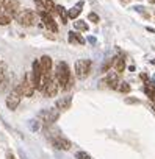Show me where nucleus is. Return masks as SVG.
Returning a JSON list of instances; mask_svg holds the SVG:
<instances>
[{
    "label": "nucleus",
    "mask_w": 155,
    "mask_h": 159,
    "mask_svg": "<svg viewBox=\"0 0 155 159\" xmlns=\"http://www.w3.org/2000/svg\"><path fill=\"white\" fill-rule=\"evenodd\" d=\"M55 78L58 81V86L64 91H67L72 86V78H70V70L69 66L64 61H60L56 64V70H55Z\"/></svg>",
    "instance_id": "1"
},
{
    "label": "nucleus",
    "mask_w": 155,
    "mask_h": 159,
    "mask_svg": "<svg viewBox=\"0 0 155 159\" xmlns=\"http://www.w3.org/2000/svg\"><path fill=\"white\" fill-rule=\"evenodd\" d=\"M19 88H21V92L24 97H31L36 91V84H35V80H33V73L31 72H27L22 78V81L19 83Z\"/></svg>",
    "instance_id": "2"
},
{
    "label": "nucleus",
    "mask_w": 155,
    "mask_h": 159,
    "mask_svg": "<svg viewBox=\"0 0 155 159\" xmlns=\"http://www.w3.org/2000/svg\"><path fill=\"white\" fill-rule=\"evenodd\" d=\"M14 17L24 27H31V25H35L38 22V14L33 10H19V13Z\"/></svg>",
    "instance_id": "3"
},
{
    "label": "nucleus",
    "mask_w": 155,
    "mask_h": 159,
    "mask_svg": "<svg viewBox=\"0 0 155 159\" xmlns=\"http://www.w3.org/2000/svg\"><path fill=\"white\" fill-rule=\"evenodd\" d=\"M60 117V109H55V108H50V109H42L39 114H38V119L46 125V126H50L53 125Z\"/></svg>",
    "instance_id": "4"
},
{
    "label": "nucleus",
    "mask_w": 155,
    "mask_h": 159,
    "mask_svg": "<svg viewBox=\"0 0 155 159\" xmlns=\"http://www.w3.org/2000/svg\"><path fill=\"white\" fill-rule=\"evenodd\" d=\"M91 72V61L90 59H79L75 62V75L79 80H85Z\"/></svg>",
    "instance_id": "5"
},
{
    "label": "nucleus",
    "mask_w": 155,
    "mask_h": 159,
    "mask_svg": "<svg viewBox=\"0 0 155 159\" xmlns=\"http://www.w3.org/2000/svg\"><path fill=\"white\" fill-rule=\"evenodd\" d=\"M24 95H22V92H21V88H19V84L8 94V97H7V108L8 109H11V111H14L17 106H19V103H21V98H22Z\"/></svg>",
    "instance_id": "6"
},
{
    "label": "nucleus",
    "mask_w": 155,
    "mask_h": 159,
    "mask_svg": "<svg viewBox=\"0 0 155 159\" xmlns=\"http://www.w3.org/2000/svg\"><path fill=\"white\" fill-rule=\"evenodd\" d=\"M19 10H21V5H19L17 0H5V3H3V13L5 14L14 17L19 13Z\"/></svg>",
    "instance_id": "7"
},
{
    "label": "nucleus",
    "mask_w": 155,
    "mask_h": 159,
    "mask_svg": "<svg viewBox=\"0 0 155 159\" xmlns=\"http://www.w3.org/2000/svg\"><path fill=\"white\" fill-rule=\"evenodd\" d=\"M58 81H56V78L55 76H52V80L47 83V86L44 88V91H42V94L47 97V98H52V97H55L56 94H58Z\"/></svg>",
    "instance_id": "8"
},
{
    "label": "nucleus",
    "mask_w": 155,
    "mask_h": 159,
    "mask_svg": "<svg viewBox=\"0 0 155 159\" xmlns=\"http://www.w3.org/2000/svg\"><path fill=\"white\" fill-rule=\"evenodd\" d=\"M39 17L42 19L44 25H46L50 31H53V33H56V31H58V25H56V22L53 20V17H52L47 11H39Z\"/></svg>",
    "instance_id": "9"
},
{
    "label": "nucleus",
    "mask_w": 155,
    "mask_h": 159,
    "mask_svg": "<svg viewBox=\"0 0 155 159\" xmlns=\"http://www.w3.org/2000/svg\"><path fill=\"white\" fill-rule=\"evenodd\" d=\"M50 140H52V145L58 150H69L72 147L70 140H67L63 136H53V137H50Z\"/></svg>",
    "instance_id": "10"
},
{
    "label": "nucleus",
    "mask_w": 155,
    "mask_h": 159,
    "mask_svg": "<svg viewBox=\"0 0 155 159\" xmlns=\"http://www.w3.org/2000/svg\"><path fill=\"white\" fill-rule=\"evenodd\" d=\"M100 84H108L110 88L116 89V86H118V72H111V73H108V75L105 76L104 81H100Z\"/></svg>",
    "instance_id": "11"
},
{
    "label": "nucleus",
    "mask_w": 155,
    "mask_h": 159,
    "mask_svg": "<svg viewBox=\"0 0 155 159\" xmlns=\"http://www.w3.org/2000/svg\"><path fill=\"white\" fill-rule=\"evenodd\" d=\"M39 64H41V69L42 72H52V66H53V61L49 55H44L39 58Z\"/></svg>",
    "instance_id": "12"
},
{
    "label": "nucleus",
    "mask_w": 155,
    "mask_h": 159,
    "mask_svg": "<svg viewBox=\"0 0 155 159\" xmlns=\"http://www.w3.org/2000/svg\"><path fill=\"white\" fill-rule=\"evenodd\" d=\"M70 103H72V98L70 97H63V98H60V100H56V109H60V111H66V109H69L70 108Z\"/></svg>",
    "instance_id": "13"
},
{
    "label": "nucleus",
    "mask_w": 155,
    "mask_h": 159,
    "mask_svg": "<svg viewBox=\"0 0 155 159\" xmlns=\"http://www.w3.org/2000/svg\"><path fill=\"white\" fill-rule=\"evenodd\" d=\"M113 69H114V72H118V73L124 72V69H125V61H124V58H121V56L113 58Z\"/></svg>",
    "instance_id": "14"
},
{
    "label": "nucleus",
    "mask_w": 155,
    "mask_h": 159,
    "mask_svg": "<svg viewBox=\"0 0 155 159\" xmlns=\"http://www.w3.org/2000/svg\"><path fill=\"white\" fill-rule=\"evenodd\" d=\"M82 7H83V2H79L74 8H70L67 11V17L69 19H77V17H79V14L82 13Z\"/></svg>",
    "instance_id": "15"
},
{
    "label": "nucleus",
    "mask_w": 155,
    "mask_h": 159,
    "mask_svg": "<svg viewBox=\"0 0 155 159\" xmlns=\"http://www.w3.org/2000/svg\"><path fill=\"white\" fill-rule=\"evenodd\" d=\"M69 42H70V44H79V45H83L86 41L83 39V36H82V34L75 33V31H70V33H69Z\"/></svg>",
    "instance_id": "16"
},
{
    "label": "nucleus",
    "mask_w": 155,
    "mask_h": 159,
    "mask_svg": "<svg viewBox=\"0 0 155 159\" xmlns=\"http://www.w3.org/2000/svg\"><path fill=\"white\" fill-rule=\"evenodd\" d=\"M55 13H58V16L61 17V22L63 24H67V10L64 8V7H61V5H56L55 7Z\"/></svg>",
    "instance_id": "17"
},
{
    "label": "nucleus",
    "mask_w": 155,
    "mask_h": 159,
    "mask_svg": "<svg viewBox=\"0 0 155 159\" xmlns=\"http://www.w3.org/2000/svg\"><path fill=\"white\" fill-rule=\"evenodd\" d=\"M144 94L150 98V102H155V86L150 83H146L144 86Z\"/></svg>",
    "instance_id": "18"
},
{
    "label": "nucleus",
    "mask_w": 155,
    "mask_h": 159,
    "mask_svg": "<svg viewBox=\"0 0 155 159\" xmlns=\"http://www.w3.org/2000/svg\"><path fill=\"white\" fill-rule=\"evenodd\" d=\"M74 28L75 30H80V31H88V24L86 22H83V20H75L74 22Z\"/></svg>",
    "instance_id": "19"
},
{
    "label": "nucleus",
    "mask_w": 155,
    "mask_h": 159,
    "mask_svg": "<svg viewBox=\"0 0 155 159\" xmlns=\"http://www.w3.org/2000/svg\"><path fill=\"white\" fill-rule=\"evenodd\" d=\"M116 89H118L119 92H122V94H127V92H130V84L125 83V81H121V83H118Z\"/></svg>",
    "instance_id": "20"
},
{
    "label": "nucleus",
    "mask_w": 155,
    "mask_h": 159,
    "mask_svg": "<svg viewBox=\"0 0 155 159\" xmlns=\"http://www.w3.org/2000/svg\"><path fill=\"white\" fill-rule=\"evenodd\" d=\"M11 22V16L5 14V13H0V25H8Z\"/></svg>",
    "instance_id": "21"
},
{
    "label": "nucleus",
    "mask_w": 155,
    "mask_h": 159,
    "mask_svg": "<svg viewBox=\"0 0 155 159\" xmlns=\"http://www.w3.org/2000/svg\"><path fill=\"white\" fill-rule=\"evenodd\" d=\"M75 159H91V154L86 151H77L75 153Z\"/></svg>",
    "instance_id": "22"
},
{
    "label": "nucleus",
    "mask_w": 155,
    "mask_h": 159,
    "mask_svg": "<svg viewBox=\"0 0 155 159\" xmlns=\"http://www.w3.org/2000/svg\"><path fill=\"white\" fill-rule=\"evenodd\" d=\"M7 76V64L3 61H0V81Z\"/></svg>",
    "instance_id": "23"
},
{
    "label": "nucleus",
    "mask_w": 155,
    "mask_h": 159,
    "mask_svg": "<svg viewBox=\"0 0 155 159\" xmlns=\"http://www.w3.org/2000/svg\"><path fill=\"white\" fill-rule=\"evenodd\" d=\"M8 83H10V80H8V76H5L2 81H0V92H3L8 88Z\"/></svg>",
    "instance_id": "24"
},
{
    "label": "nucleus",
    "mask_w": 155,
    "mask_h": 159,
    "mask_svg": "<svg viewBox=\"0 0 155 159\" xmlns=\"http://www.w3.org/2000/svg\"><path fill=\"white\" fill-rule=\"evenodd\" d=\"M30 128H31V131H38L41 128V122L39 120H31L30 122Z\"/></svg>",
    "instance_id": "25"
},
{
    "label": "nucleus",
    "mask_w": 155,
    "mask_h": 159,
    "mask_svg": "<svg viewBox=\"0 0 155 159\" xmlns=\"http://www.w3.org/2000/svg\"><path fill=\"white\" fill-rule=\"evenodd\" d=\"M33 2L36 3V7H38L39 11H47L46 10V5H44V0H33Z\"/></svg>",
    "instance_id": "26"
},
{
    "label": "nucleus",
    "mask_w": 155,
    "mask_h": 159,
    "mask_svg": "<svg viewBox=\"0 0 155 159\" xmlns=\"http://www.w3.org/2000/svg\"><path fill=\"white\" fill-rule=\"evenodd\" d=\"M88 19H90L93 24H97V22L100 20V19H99V16H97L96 13H90V14H88Z\"/></svg>",
    "instance_id": "27"
},
{
    "label": "nucleus",
    "mask_w": 155,
    "mask_h": 159,
    "mask_svg": "<svg viewBox=\"0 0 155 159\" xmlns=\"http://www.w3.org/2000/svg\"><path fill=\"white\" fill-rule=\"evenodd\" d=\"M113 66V58L111 59H108L107 62H104V66H102V72H108V69Z\"/></svg>",
    "instance_id": "28"
},
{
    "label": "nucleus",
    "mask_w": 155,
    "mask_h": 159,
    "mask_svg": "<svg viewBox=\"0 0 155 159\" xmlns=\"http://www.w3.org/2000/svg\"><path fill=\"white\" fill-rule=\"evenodd\" d=\"M125 103H128V105H130V103H139V100H136V98H127Z\"/></svg>",
    "instance_id": "29"
},
{
    "label": "nucleus",
    "mask_w": 155,
    "mask_h": 159,
    "mask_svg": "<svg viewBox=\"0 0 155 159\" xmlns=\"http://www.w3.org/2000/svg\"><path fill=\"white\" fill-rule=\"evenodd\" d=\"M7 159H16V156H14L11 151H8V153H7Z\"/></svg>",
    "instance_id": "30"
},
{
    "label": "nucleus",
    "mask_w": 155,
    "mask_h": 159,
    "mask_svg": "<svg viewBox=\"0 0 155 159\" xmlns=\"http://www.w3.org/2000/svg\"><path fill=\"white\" fill-rule=\"evenodd\" d=\"M152 109H153V112H155V102H152Z\"/></svg>",
    "instance_id": "31"
},
{
    "label": "nucleus",
    "mask_w": 155,
    "mask_h": 159,
    "mask_svg": "<svg viewBox=\"0 0 155 159\" xmlns=\"http://www.w3.org/2000/svg\"><path fill=\"white\" fill-rule=\"evenodd\" d=\"M152 64H155V59H152Z\"/></svg>",
    "instance_id": "32"
}]
</instances>
